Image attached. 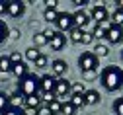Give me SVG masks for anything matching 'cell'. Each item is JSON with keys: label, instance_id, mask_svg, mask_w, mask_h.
Returning <instances> with one entry per match:
<instances>
[{"label": "cell", "instance_id": "obj_41", "mask_svg": "<svg viewBox=\"0 0 123 115\" xmlns=\"http://www.w3.org/2000/svg\"><path fill=\"white\" fill-rule=\"evenodd\" d=\"M45 4H47V8H57V0H47V2H45Z\"/></svg>", "mask_w": 123, "mask_h": 115}, {"label": "cell", "instance_id": "obj_9", "mask_svg": "<svg viewBox=\"0 0 123 115\" xmlns=\"http://www.w3.org/2000/svg\"><path fill=\"white\" fill-rule=\"evenodd\" d=\"M67 70H68L67 61H63V59H55V61L51 62V74H53L55 78H63V76L67 74Z\"/></svg>", "mask_w": 123, "mask_h": 115}, {"label": "cell", "instance_id": "obj_29", "mask_svg": "<svg viewBox=\"0 0 123 115\" xmlns=\"http://www.w3.org/2000/svg\"><path fill=\"white\" fill-rule=\"evenodd\" d=\"M6 107H10V97H8V94L0 92V113H2Z\"/></svg>", "mask_w": 123, "mask_h": 115}, {"label": "cell", "instance_id": "obj_35", "mask_svg": "<svg viewBox=\"0 0 123 115\" xmlns=\"http://www.w3.org/2000/svg\"><path fill=\"white\" fill-rule=\"evenodd\" d=\"M76 113V109L70 105V102L68 103H63V111H61V115H74Z\"/></svg>", "mask_w": 123, "mask_h": 115}, {"label": "cell", "instance_id": "obj_32", "mask_svg": "<svg viewBox=\"0 0 123 115\" xmlns=\"http://www.w3.org/2000/svg\"><path fill=\"white\" fill-rule=\"evenodd\" d=\"M113 113L115 115H123V97H117L113 102Z\"/></svg>", "mask_w": 123, "mask_h": 115}, {"label": "cell", "instance_id": "obj_18", "mask_svg": "<svg viewBox=\"0 0 123 115\" xmlns=\"http://www.w3.org/2000/svg\"><path fill=\"white\" fill-rule=\"evenodd\" d=\"M70 105L74 107V109H80V107H84L86 105V102H84V96H78V94H70Z\"/></svg>", "mask_w": 123, "mask_h": 115}, {"label": "cell", "instance_id": "obj_15", "mask_svg": "<svg viewBox=\"0 0 123 115\" xmlns=\"http://www.w3.org/2000/svg\"><path fill=\"white\" fill-rule=\"evenodd\" d=\"M84 31H86V29H82V27H72V29L68 31L70 41L76 43V45H82V35H84Z\"/></svg>", "mask_w": 123, "mask_h": 115}, {"label": "cell", "instance_id": "obj_26", "mask_svg": "<svg viewBox=\"0 0 123 115\" xmlns=\"http://www.w3.org/2000/svg\"><path fill=\"white\" fill-rule=\"evenodd\" d=\"M47 107H49V111H51V113H55V115H61V111H63V103H61L59 100H53Z\"/></svg>", "mask_w": 123, "mask_h": 115}, {"label": "cell", "instance_id": "obj_42", "mask_svg": "<svg viewBox=\"0 0 123 115\" xmlns=\"http://www.w3.org/2000/svg\"><path fill=\"white\" fill-rule=\"evenodd\" d=\"M2 14H6V2L0 0V16H2Z\"/></svg>", "mask_w": 123, "mask_h": 115}, {"label": "cell", "instance_id": "obj_34", "mask_svg": "<svg viewBox=\"0 0 123 115\" xmlns=\"http://www.w3.org/2000/svg\"><path fill=\"white\" fill-rule=\"evenodd\" d=\"M0 115H24V109H16V107H6Z\"/></svg>", "mask_w": 123, "mask_h": 115}, {"label": "cell", "instance_id": "obj_1", "mask_svg": "<svg viewBox=\"0 0 123 115\" xmlns=\"http://www.w3.org/2000/svg\"><path fill=\"white\" fill-rule=\"evenodd\" d=\"M100 82L105 92H119L123 88V70L115 64L111 67H105L100 72Z\"/></svg>", "mask_w": 123, "mask_h": 115}, {"label": "cell", "instance_id": "obj_39", "mask_svg": "<svg viewBox=\"0 0 123 115\" xmlns=\"http://www.w3.org/2000/svg\"><path fill=\"white\" fill-rule=\"evenodd\" d=\"M72 4H74V6H78V10H82V6L88 4V0H72Z\"/></svg>", "mask_w": 123, "mask_h": 115}, {"label": "cell", "instance_id": "obj_28", "mask_svg": "<svg viewBox=\"0 0 123 115\" xmlns=\"http://www.w3.org/2000/svg\"><path fill=\"white\" fill-rule=\"evenodd\" d=\"M8 33H10V29H8L6 22H2V20H0V43H4V41H6Z\"/></svg>", "mask_w": 123, "mask_h": 115}, {"label": "cell", "instance_id": "obj_23", "mask_svg": "<svg viewBox=\"0 0 123 115\" xmlns=\"http://www.w3.org/2000/svg\"><path fill=\"white\" fill-rule=\"evenodd\" d=\"M70 94L84 96V94H86V86H84V82H74V84L70 86Z\"/></svg>", "mask_w": 123, "mask_h": 115}, {"label": "cell", "instance_id": "obj_44", "mask_svg": "<svg viewBox=\"0 0 123 115\" xmlns=\"http://www.w3.org/2000/svg\"><path fill=\"white\" fill-rule=\"evenodd\" d=\"M115 4H117V8H119V10H123V0H117Z\"/></svg>", "mask_w": 123, "mask_h": 115}, {"label": "cell", "instance_id": "obj_8", "mask_svg": "<svg viewBox=\"0 0 123 115\" xmlns=\"http://www.w3.org/2000/svg\"><path fill=\"white\" fill-rule=\"evenodd\" d=\"M55 84H57V78L53 74H43L39 76V92H51L55 94Z\"/></svg>", "mask_w": 123, "mask_h": 115}, {"label": "cell", "instance_id": "obj_46", "mask_svg": "<svg viewBox=\"0 0 123 115\" xmlns=\"http://www.w3.org/2000/svg\"><path fill=\"white\" fill-rule=\"evenodd\" d=\"M51 115H55V113H51Z\"/></svg>", "mask_w": 123, "mask_h": 115}, {"label": "cell", "instance_id": "obj_43", "mask_svg": "<svg viewBox=\"0 0 123 115\" xmlns=\"http://www.w3.org/2000/svg\"><path fill=\"white\" fill-rule=\"evenodd\" d=\"M24 115H37V111H35V109H27V107H25V109H24Z\"/></svg>", "mask_w": 123, "mask_h": 115}, {"label": "cell", "instance_id": "obj_2", "mask_svg": "<svg viewBox=\"0 0 123 115\" xmlns=\"http://www.w3.org/2000/svg\"><path fill=\"white\" fill-rule=\"evenodd\" d=\"M39 76H35L33 72H29V74H25L24 78H20L18 80V92L24 96V97H27V96H35V94H39Z\"/></svg>", "mask_w": 123, "mask_h": 115}, {"label": "cell", "instance_id": "obj_3", "mask_svg": "<svg viewBox=\"0 0 123 115\" xmlns=\"http://www.w3.org/2000/svg\"><path fill=\"white\" fill-rule=\"evenodd\" d=\"M78 67L82 72H96L98 67H100V59L92 53V51H84L80 57H78Z\"/></svg>", "mask_w": 123, "mask_h": 115}, {"label": "cell", "instance_id": "obj_30", "mask_svg": "<svg viewBox=\"0 0 123 115\" xmlns=\"http://www.w3.org/2000/svg\"><path fill=\"white\" fill-rule=\"evenodd\" d=\"M47 64H49V59H47V55H43V53H41V55L35 59V67H37V68H45Z\"/></svg>", "mask_w": 123, "mask_h": 115}, {"label": "cell", "instance_id": "obj_13", "mask_svg": "<svg viewBox=\"0 0 123 115\" xmlns=\"http://www.w3.org/2000/svg\"><path fill=\"white\" fill-rule=\"evenodd\" d=\"M84 102H86V105H98V103L102 102V96H100L98 90H86Z\"/></svg>", "mask_w": 123, "mask_h": 115}, {"label": "cell", "instance_id": "obj_37", "mask_svg": "<svg viewBox=\"0 0 123 115\" xmlns=\"http://www.w3.org/2000/svg\"><path fill=\"white\" fill-rule=\"evenodd\" d=\"M37 115H51V111H49L47 105H41V107L37 109Z\"/></svg>", "mask_w": 123, "mask_h": 115}, {"label": "cell", "instance_id": "obj_12", "mask_svg": "<svg viewBox=\"0 0 123 115\" xmlns=\"http://www.w3.org/2000/svg\"><path fill=\"white\" fill-rule=\"evenodd\" d=\"M72 20H74V27H86L90 24V14H86L84 10H76L72 14Z\"/></svg>", "mask_w": 123, "mask_h": 115}, {"label": "cell", "instance_id": "obj_16", "mask_svg": "<svg viewBox=\"0 0 123 115\" xmlns=\"http://www.w3.org/2000/svg\"><path fill=\"white\" fill-rule=\"evenodd\" d=\"M12 74L16 76L18 80H20V78H24L25 74H29V70H27V67H25V62H20V64H12Z\"/></svg>", "mask_w": 123, "mask_h": 115}, {"label": "cell", "instance_id": "obj_6", "mask_svg": "<svg viewBox=\"0 0 123 115\" xmlns=\"http://www.w3.org/2000/svg\"><path fill=\"white\" fill-rule=\"evenodd\" d=\"M90 20H96V24H102V22H107L110 20V12L104 4H94L90 10Z\"/></svg>", "mask_w": 123, "mask_h": 115}, {"label": "cell", "instance_id": "obj_5", "mask_svg": "<svg viewBox=\"0 0 123 115\" xmlns=\"http://www.w3.org/2000/svg\"><path fill=\"white\" fill-rule=\"evenodd\" d=\"M105 39L110 45L123 43V25H110V29L105 31Z\"/></svg>", "mask_w": 123, "mask_h": 115}, {"label": "cell", "instance_id": "obj_19", "mask_svg": "<svg viewBox=\"0 0 123 115\" xmlns=\"http://www.w3.org/2000/svg\"><path fill=\"white\" fill-rule=\"evenodd\" d=\"M57 16H59L57 8H45V12H43V20L49 22V24H55V22H57Z\"/></svg>", "mask_w": 123, "mask_h": 115}, {"label": "cell", "instance_id": "obj_33", "mask_svg": "<svg viewBox=\"0 0 123 115\" xmlns=\"http://www.w3.org/2000/svg\"><path fill=\"white\" fill-rule=\"evenodd\" d=\"M8 59H10V62H12V64H20V62H24V57L20 55V51H14Z\"/></svg>", "mask_w": 123, "mask_h": 115}, {"label": "cell", "instance_id": "obj_38", "mask_svg": "<svg viewBox=\"0 0 123 115\" xmlns=\"http://www.w3.org/2000/svg\"><path fill=\"white\" fill-rule=\"evenodd\" d=\"M8 35H10L12 39H20L22 33H20V29H10V33H8Z\"/></svg>", "mask_w": 123, "mask_h": 115}, {"label": "cell", "instance_id": "obj_27", "mask_svg": "<svg viewBox=\"0 0 123 115\" xmlns=\"http://www.w3.org/2000/svg\"><path fill=\"white\" fill-rule=\"evenodd\" d=\"M92 35H94V39H98V41H100V39H105V29L96 24L94 29H92Z\"/></svg>", "mask_w": 123, "mask_h": 115}, {"label": "cell", "instance_id": "obj_20", "mask_svg": "<svg viewBox=\"0 0 123 115\" xmlns=\"http://www.w3.org/2000/svg\"><path fill=\"white\" fill-rule=\"evenodd\" d=\"M110 24H111V25H123V10L115 8V10L111 12V20H110Z\"/></svg>", "mask_w": 123, "mask_h": 115}, {"label": "cell", "instance_id": "obj_11", "mask_svg": "<svg viewBox=\"0 0 123 115\" xmlns=\"http://www.w3.org/2000/svg\"><path fill=\"white\" fill-rule=\"evenodd\" d=\"M49 45H51L53 51H61V49H65L67 47V35L61 33V31H55L53 37L49 39Z\"/></svg>", "mask_w": 123, "mask_h": 115}, {"label": "cell", "instance_id": "obj_24", "mask_svg": "<svg viewBox=\"0 0 123 115\" xmlns=\"http://www.w3.org/2000/svg\"><path fill=\"white\" fill-rule=\"evenodd\" d=\"M47 43H49V39L43 35V31H39V33L33 35V45L35 47H43V45H47Z\"/></svg>", "mask_w": 123, "mask_h": 115}, {"label": "cell", "instance_id": "obj_31", "mask_svg": "<svg viewBox=\"0 0 123 115\" xmlns=\"http://www.w3.org/2000/svg\"><path fill=\"white\" fill-rule=\"evenodd\" d=\"M39 97L45 102V105H49L53 100H57V97H55V94H51V92H39Z\"/></svg>", "mask_w": 123, "mask_h": 115}, {"label": "cell", "instance_id": "obj_36", "mask_svg": "<svg viewBox=\"0 0 123 115\" xmlns=\"http://www.w3.org/2000/svg\"><path fill=\"white\" fill-rule=\"evenodd\" d=\"M92 41H94V35H92V31H84V35H82V45H90Z\"/></svg>", "mask_w": 123, "mask_h": 115}, {"label": "cell", "instance_id": "obj_21", "mask_svg": "<svg viewBox=\"0 0 123 115\" xmlns=\"http://www.w3.org/2000/svg\"><path fill=\"white\" fill-rule=\"evenodd\" d=\"M92 53H94L98 59H104V57H107V55H110V47H107V45H104V43H98V45H96V49H94Z\"/></svg>", "mask_w": 123, "mask_h": 115}, {"label": "cell", "instance_id": "obj_14", "mask_svg": "<svg viewBox=\"0 0 123 115\" xmlns=\"http://www.w3.org/2000/svg\"><path fill=\"white\" fill-rule=\"evenodd\" d=\"M24 107H27V109H35V111H37V109L41 107V97H39V94L24 97Z\"/></svg>", "mask_w": 123, "mask_h": 115}, {"label": "cell", "instance_id": "obj_4", "mask_svg": "<svg viewBox=\"0 0 123 115\" xmlns=\"http://www.w3.org/2000/svg\"><path fill=\"white\" fill-rule=\"evenodd\" d=\"M55 25H57V31H61V33H67V31H70V29L74 27L72 14H68V12H59Z\"/></svg>", "mask_w": 123, "mask_h": 115}, {"label": "cell", "instance_id": "obj_7", "mask_svg": "<svg viewBox=\"0 0 123 115\" xmlns=\"http://www.w3.org/2000/svg\"><path fill=\"white\" fill-rule=\"evenodd\" d=\"M24 12H25V4L20 2V0H10V2H6V14L10 18H20V16H24Z\"/></svg>", "mask_w": 123, "mask_h": 115}, {"label": "cell", "instance_id": "obj_40", "mask_svg": "<svg viewBox=\"0 0 123 115\" xmlns=\"http://www.w3.org/2000/svg\"><path fill=\"white\" fill-rule=\"evenodd\" d=\"M82 76L86 80H92V78H96V72H82Z\"/></svg>", "mask_w": 123, "mask_h": 115}, {"label": "cell", "instance_id": "obj_17", "mask_svg": "<svg viewBox=\"0 0 123 115\" xmlns=\"http://www.w3.org/2000/svg\"><path fill=\"white\" fill-rule=\"evenodd\" d=\"M10 97V107H16V109H20L22 105H24V96L20 94V92H14L12 96H8Z\"/></svg>", "mask_w": 123, "mask_h": 115}, {"label": "cell", "instance_id": "obj_45", "mask_svg": "<svg viewBox=\"0 0 123 115\" xmlns=\"http://www.w3.org/2000/svg\"><path fill=\"white\" fill-rule=\"evenodd\" d=\"M121 61H123V51H121Z\"/></svg>", "mask_w": 123, "mask_h": 115}, {"label": "cell", "instance_id": "obj_22", "mask_svg": "<svg viewBox=\"0 0 123 115\" xmlns=\"http://www.w3.org/2000/svg\"><path fill=\"white\" fill-rule=\"evenodd\" d=\"M0 72H2V74L12 72V62H10L8 57H0Z\"/></svg>", "mask_w": 123, "mask_h": 115}, {"label": "cell", "instance_id": "obj_25", "mask_svg": "<svg viewBox=\"0 0 123 115\" xmlns=\"http://www.w3.org/2000/svg\"><path fill=\"white\" fill-rule=\"evenodd\" d=\"M39 55H41V53L37 51V47H29V49H25V59L31 61V62H35V59H37Z\"/></svg>", "mask_w": 123, "mask_h": 115}, {"label": "cell", "instance_id": "obj_10", "mask_svg": "<svg viewBox=\"0 0 123 115\" xmlns=\"http://www.w3.org/2000/svg\"><path fill=\"white\" fill-rule=\"evenodd\" d=\"M70 82L67 78H57V84H55V97H65L70 96Z\"/></svg>", "mask_w": 123, "mask_h": 115}]
</instances>
